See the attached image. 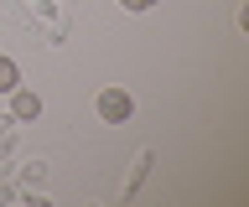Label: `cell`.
I'll return each instance as SVG.
<instances>
[{"label": "cell", "instance_id": "1", "mask_svg": "<svg viewBox=\"0 0 249 207\" xmlns=\"http://www.w3.org/2000/svg\"><path fill=\"white\" fill-rule=\"evenodd\" d=\"M130 114H135V98L124 94V88H104V94H99V119H104V125H124Z\"/></svg>", "mask_w": 249, "mask_h": 207}, {"label": "cell", "instance_id": "2", "mask_svg": "<svg viewBox=\"0 0 249 207\" xmlns=\"http://www.w3.org/2000/svg\"><path fill=\"white\" fill-rule=\"evenodd\" d=\"M11 114L21 119V125L42 119V94H31V88H21V83H16V88H11Z\"/></svg>", "mask_w": 249, "mask_h": 207}, {"label": "cell", "instance_id": "3", "mask_svg": "<svg viewBox=\"0 0 249 207\" xmlns=\"http://www.w3.org/2000/svg\"><path fill=\"white\" fill-rule=\"evenodd\" d=\"M16 83H21V67H16L11 57H0V94H11Z\"/></svg>", "mask_w": 249, "mask_h": 207}, {"label": "cell", "instance_id": "4", "mask_svg": "<svg viewBox=\"0 0 249 207\" xmlns=\"http://www.w3.org/2000/svg\"><path fill=\"white\" fill-rule=\"evenodd\" d=\"M120 5H124V11H151L156 0H120Z\"/></svg>", "mask_w": 249, "mask_h": 207}]
</instances>
